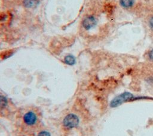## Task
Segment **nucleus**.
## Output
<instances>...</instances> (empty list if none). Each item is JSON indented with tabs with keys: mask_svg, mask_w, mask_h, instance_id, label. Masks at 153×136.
<instances>
[{
	"mask_svg": "<svg viewBox=\"0 0 153 136\" xmlns=\"http://www.w3.org/2000/svg\"><path fill=\"white\" fill-rule=\"evenodd\" d=\"M39 2V0H23V5L27 8H33L36 7Z\"/></svg>",
	"mask_w": 153,
	"mask_h": 136,
	"instance_id": "6",
	"label": "nucleus"
},
{
	"mask_svg": "<svg viewBox=\"0 0 153 136\" xmlns=\"http://www.w3.org/2000/svg\"><path fill=\"white\" fill-rule=\"evenodd\" d=\"M134 0H120V4L124 8H129L134 5Z\"/></svg>",
	"mask_w": 153,
	"mask_h": 136,
	"instance_id": "9",
	"label": "nucleus"
},
{
	"mask_svg": "<svg viewBox=\"0 0 153 136\" xmlns=\"http://www.w3.org/2000/svg\"><path fill=\"white\" fill-rule=\"evenodd\" d=\"M79 119L74 113L66 114L62 120V126L66 129H72L79 125Z\"/></svg>",
	"mask_w": 153,
	"mask_h": 136,
	"instance_id": "3",
	"label": "nucleus"
},
{
	"mask_svg": "<svg viewBox=\"0 0 153 136\" xmlns=\"http://www.w3.org/2000/svg\"><path fill=\"white\" fill-rule=\"evenodd\" d=\"M64 62L68 65H74L76 62L75 58L72 55H66L64 58Z\"/></svg>",
	"mask_w": 153,
	"mask_h": 136,
	"instance_id": "7",
	"label": "nucleus"
},
{
	"mask_svg": "<svg viewBox=\"0 0 153 136\" xmlns=\"http://www.w3.org/2000/svg\"><path fill=\"white\" fill-rule=\"evenodd\" d=\"M20 122L22 126L24 127L31 128L38 126L40 122L39 113L35 108H26V111L22 113Z\"/></svg>",
	"mask_w": 153,
	"mask_h": 136,
	"instance_id": "1",
	"label": "nucleus"
},
{
	"mask_svg": "<svg viewBox=\"0 0 153 136\" xmlns=\"http://www.w3.org/2000/svg\"><path fill=\"white\" fill-rule=\"evenodd\" d=\"M10 103L8 99L5 95L0 93V114L4 116L7 113Z\"/></svg>",
	"mask_w": 153,
	"mask_h": 136,
	"instance_id": "4",
	"label": "nucleus"
},
{
	"mask_svg": "<svg viewBox=\"0 0 153 136\" xmlns=\"http://www.w3.org/2000/svg\"><path fill=\"white\" fill-rule=\"evenodd\" d=\"M14 53V50H12V49L4 51L0 54V58L1 60H5L6 59L9 58L11 56H13Z\"/></svg>",
	"mask_w": 153,
	"mask_h": 136,
	"instance_id": "8",
	"label": "nucleus"
},
{
	"mask_svg": "<svg viewBox=\"0 0 153 136\" xmlns=\"http://www.w3.org/2000/svg\"><path fill=\"white\" fill-rule=\"evenodd\" d=\"M97 23L96 19L93 16H88L82 21V26L86 30H89L96 26Z\"/></svg>",
	"mask_w": 153,
	"mask_h": 136,
	"instance_id": "5",
	"label": "nucleus"
},
{
	"mask_svg": "<svg viewBox=\"0 0 153 136\" xmlns=\"http://www.w3.org/2000/svg\"><path fill=\"white\" fill-rule=\"evenodd\" d=\"M147 58L149 61L153 62V49L148 51L147 53Z\"/></svg>",
	"mask_w": 153,
	"mask_h": 136,
	"instance_id": "10",
	"label": "nucleus"
},
{
	"mask_svg": "<svg viewBox=\"0 0 153 136\" xmlns=\"http://www.w3.org/2000/svg\"><path fill=\"white\" fill-rule=\"evenodd\" d=\"M149 25L153 29V16L149 20Z\"/></svg>",
	"mask_w": 153,
	"mask_h": 136,
	"instance_id": "12",
	"label": "nucleus"
},
{
	"mask_svg": "<svg viewBox=\"0 0 153 136\" xmlns=\"http://www.w3.org/2000/svg\"><path fill=\"white\" fill-rule=\"evenodd\" d=\"M37 136H51V134L47 131L43 130L39 132Z\"/></svg>",
	"mask_w": 153,
	"mask_h": 136,
	"instance_id": "11",
	"label": "nucleus"
},
{
	"mask_svg": "<svg viewBox=\"0 0 153 136\" xmlns=\"http://www.w3.org/2000/svg\"><path fill=\"white\" fill-rule=\"evenodd\" d=\"M140 97L134 96L132 93L130 92H126L121 93L120 95H118L115 98H114L113 100L111 101V105L112 107H116L124 102H128L134 99H137L138 98L140 99Z\"/></svg>",
	"mask_w": 153,
	"mask_h": 136,
	"instance_id": "2",
	"label": "nucleus"
}]
</instances>
